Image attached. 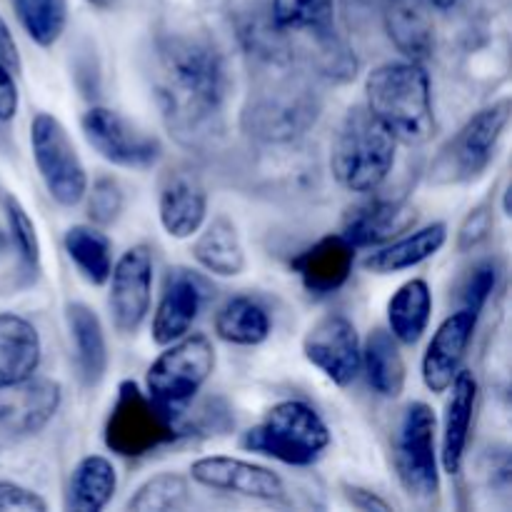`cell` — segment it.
<instances>
[{"mask_svg": "<svg viewBox=\"0 0 512 512\" xmlns=\"http://www.w3.org/2000/svg\"><path fill=\"white\" fill-rule=\"evenodd\" d=\"M153 85L170 135L203 145L223 130L230 70L218 45L198 33H170L155 45Z\"/></svg>", "mask_w": 512, "mask_h": 512, "instance_id": "1", "label": "cell"}, {"mask_svg": "<svg viewBox=\"0 0 512 512\" xmlns=\"http://www.w3.org/2000/svg\"><path fill=\"white\" fill-rule=\"evenodd\" d=\"M248 100L240 113L245 135L263 145H285L303 138L320 118V95L298 58L253 60Z\"/></svg>", "mask_w": 512, "mask_h": 512, "instance_id": "2", "label": "cell"}, {"mask_svg": "<svg viewBox=\"0 0 512 512\" xmlns=\"http://www.w3.org/2000/svg\"><path fill=\"white\" fill-rule=\"evenodd\" d=\"M365 105L398 143L420 145L435 130L433 88L423 63L403 58L370 70L365 78Z\"/></svg>", "mask_w": 512, "mask_h": 512, "instance_id": "3", "label": "cell"}, {"mask_svg": "<svg viewBox=\"0 0 512 512\" xmlns=\"http://www.w3.org/2000/svg\"><path fill=\"white\" fill-rule=\"evenodd\" d=\"M398 140L375 118L368 105H355L333 135L330 173L350 193L370 195L393 173Z\"/></svg>", "mask_w": 512, "mask_h": 512, "instance_id": "4", "label": "cell"}, {"mask_svg": "<svg viewBox=\"0 0 512 512\" xmlns=\"http://www.w3.org/2000/svg\"><path fill=\"white\" fill-rule=\"evenodd\" d=\"M240 448L265 455L283 465L308 468L330 448V430L313 405L283 400L240 438Z\"/></svg>", "mask_w": 512, "mask_h": 512, "instance_id": "5", "label": "cell"}, {"mask_svg": "<svg viewBox=\"0 0 512 512\" xmlns=\"http://www.w3.org/2000/svg\"><path fill=\"white\" fill-rule=\"evenodd\" d=\"M178 415L155 403L135 380L118 385V398L103 428L105 448L120 458H145L163 445L183 438Z\"/></svg>", "mask_w": 512, "mask_h": 512, "instance_id": "6", "label": "cell"}, {"mask_svg": "<svg viewBox=\"0 0 512 512\" xmlns=\"http://www.w3.org/2000/svg\"><path fill=\"white\" fill-rule=\"evenodd\" d=\"M510 113V98H500L478 110L453 138L440 145L428 168L430 183L448 188L478 180L498 153L500 140L510 125Z\"/></svg>", "mask_w": 512, "mask_h": 512, "instance_id": "7", "label": "cell"}, {"mask_svg": "<svg viewBox=\"0 0 512 512\" xmlns=\"http://www.w3.org/2000/svg\"><path fill=\"white\" fill-rule=\"evenodd\" d=\"M215 370V348L208 335L185 333L165 345L145 375V393L178 415L200 393Z\"/></svg>", "mask_w": 512, "mask_h": 512, "instance_id": "8", "label": "cell"}, {"mask_svg": "<svg viewBox=\"0 0 512 512\" xmlns=\"http://www.w3.org/2000/svg\"><path fill=\"white\" fill-rule=\"evenodd\" d=\"M393 460L400 485L410 498L423 500V503L438 498V420L430 405L415 400L400 413L393 440Z\"/></svg>", "mask_w": 512, "mask_h": 512, "instance_id": "9", "label": "cell"}, {"mask_svg": "<svg viewBox=\"0 0 512 512\" xmlns=\"http://www.w3.org/2000/svg\"><path fill=\"white\" fill-rule=\"evenodd\" d=\"M30 148L50 198L63 208H75L83 203L88 173L75 143L70 140L68 128L55 115L38 113L30 120Z\"/></svg>", "mask_w": 512, "mask_h": 512, "instance_id": "10", "label": "cell"}, {"mask_svg": "<svg viewBox=\"0 0 512 512\" xmlns=\"http://www.w3.org/2000/svg\"><path fill=\"white\" fill-rule=\"evenodd\" d=\"M80 128L90 148L118 168H153L163 158V143L158 135L148 133L123 113L105 105L85 110Z\"/></svg>", "mask_w": 512, "mask_h": 512, "instance_id": "11", "label": "cell"}, {"mask_svg": "<svg viewBox=\"0 0 512 512\" xmlns=\"http://www.w3.org/2000/svg\"><path fill=\"white\" fill-rule=\"evenodd\" d=\"M153 250L133 245L113 265L108 278V308L118 333L135 335L145 323L153 300Z\"/></svg>", "mask_w": 512, "mask_h": 512, "instance_id": "12", "label": "cell"}, {"mask_svg": "<svg viewBox=\"0 0 512 512\" xmlns=\"http://www.w3.org/2000/svg\"><path fill=\"white\" fill-rule=\"evenodd\" d=\"M360 335L343 313H328L310 325L303 338V355L313 368L338 388H348L360 375Z\"/></svg>", "mask_w": 512, "mask_h": 512, "instance_id": "13", "label": "cell"}, {"mask_svg": "<svg viewBox=\"0 0 512 512\" xmlns=\"http://www.w3.org/2000/svg\"><path fill=\"white\" fill-rule=\"evenodd\" d=\"M190 478L213 493L243 495V498L280 503L288 498V485L273 468L230 455H208L190 465Z\"/></svg>", "mask_w": 512, "mask_h": 512, "instance_id": "14", "label": "cell"}, {"mask_svg": "<svg viewBox=\"0 0 512 512\" xmlns=\"http://www.w3.org/2000/svg\"><path fill=\"white\" fill-rule=\"evenodd\" d=\"M158 218L175 240L193 238L208 218V188L190 165H170L158 178Z\"/></svg>", "mask_w": 512, "mask_h": 512, "instance_id": "15", "label": "cell"}, {"mask_svg": "<svg viewBox=\"0 0 512 512\" xmlns=\"http://www.w3.org/2000/svg\"><path fill=\"white\" fill-rule=\"evenodd\" d=\"M63 388L50 378H28L0 390V433L10 438L38 435L58 415Z\"/></svg>", "mask_w": 512, "mask_h": 512, "instance_id": "16", "label": "cell"}, {"mask_svg": "<svg viewBox=\"0 0 512 512\" xmlns=\"http://www.w3.org/2000/svg\"><path fill=\"white\" fill-rule=\"evenodd\" d=\"M205 295H208L205 280L195 270H170L168 278H165L160 303L155 308L153 325H150V338H153V343L165 348V345L175 343L185 333H190L193 323L198 320L200 310H203Z\"/></svg>", "mask_w": 512, "mask_h": 512, "instance_id": "17", "label": "cell"}, {"mask_svg": "<svg viewBox=\"0 0 512 512\" xmlns=\"http://www.w3.org/2000/svg\"><path fill=\"white\" fill-rule=\"evenodd\" d=\"M478 318L480 315L473 310L460 308L438 325L423 355V383L430 393H445L460 373L478 328Z\"/></svg>", "mask_w": 512, "mask_h": 512, "instance_id": "18", "label": "cell"}, {"mask_svg": "<svg viewBox=\"0 0 512 512\" xmlns=\"http://www.w3.org/2000/svg\"><path fill=\"white\" fill-rule=\"evenodd\" d=\"M418 210L400 198H368L353 205L343 218V238L358 248H378L413 230Z\"/></svg>", "mask_w": 512, "mask_h": 512, "instance_id": "19", "label": "cell"}, {"mask_svg": "<svg viewBox=\"0 0 512 512\" xmlns=\"http://www.w3.org/2000/svg\"><path fill=\"white\" fill-rule=\"evenodd\" d=\"M355 268V248L340 233L323 235L290 260V270L310 295H333L350 280Z\"/></svg>", "mask_w": 512, "mask_h": 512, "instance_id": "20", "label": "cell"}, {"mask_svg": "<svg viewBox=\"0 0 512 512\" xmlns=\"http://www.w3.org/2000/svg\"><path fill=\"white\" fill-rule=\"evenodd\" d=\"M445 393L448 403H445L443 435H440V465L448 475H458L463 470L475 405H478V378L473 370L460 368Z\"/></svg>", "mask_w": 512, "mask_h": 512, "instance_id": "21", "label": "cell"}, {"mask_svg": "<svg viewBox=\"0 0 512 512\" xmlns=\"http://www.w3.org/2000/svg\"><path fill=\"white\" fill-rule=\"evenodd\" d=\"M383 23L390 43L405 60L425 63L435 50V23L423 0H385Z\"/></svg>", "mask_w": 512, "mask_h": 512, "instance_id": "22", "label": "cell"}, {"mask_svg": "<svg viewBox=\"0 0 512 512\" xmlns=\"http://www.w3.org/2000/svg\"><path fill=\"white\" fill-rule=\"evenodd\" d=\"M43 360L40 333L28 318L0 313V390L33 378Z\"/></svg>", "mask_w": 512, "mask_h": 512, "instance_id": "23", "label": "cell"}, {"mask_svg": "<svg viewBox=\"0 0 512 512\" xmlns=\"http://www.w3.org/2000/svg\"><path fill=\"white\" fill-rule=\"evenodd\" d=\"M445 243H448V225L438 220V223H430L425 228L413 230V233L408 230L390 243L378 245L363 260V268L375 275L403 273V270L418 268L420 263L438 255Z\"/></svg>", "mask_w": 512, "mask_h": 512, "instance_id": "24", "label": "cell"}, {"mask_svg": "<svg viewBox=\"0 0 512 512\" xmlns=\"http://www.w3.org/2000/svg\"><path fill=\"white\" fill-rule=\"evenodd\" d=\"M70 338H73L75 365L85 388H98L108 373V340L98 313L85 303H70L65 308Z\"/></svg>", "mask_w": 512, "mask_h": 512, "instance_id": "25", "label": "cell"}, {"mask_svg": "<svg viewBox=\"0 0 512 512\" xmlns=\"http://www.w3.org/2000/svg\"><path fill=\"white\" fill-rule=\"evenodd\" d=\"M190 253L200 268L218 278H238L248 268L243 238L228 215H215L208 225L203 223Z\"/></svg>", "mask_w": 512, "mask_h": 512, "instance_id": "26", "label": "cell"}, {"mask_svg": "<svg viewBox=\"0 0 512 512\" xmlns=\"http://www.w3.org/2000/svg\"><path fill=\"white\" fill-rule=\"evenodd\" d=\"M360 373H365L368 385L380 398L395 400L403 395L408 368L400 353V343L390 330L375 328L360 348Z\"/></svg>", "mask_w": 512, "mask_h": 512, "instance_id": "27", "label": "cell"}, {"mask_svg": "<svg viewBox=\"0 0 512 512\" xmlns=\"http://www.w3.org/2000/svg\"><path fill=\"white\" fill-rule=\"evenodd\" d=\"M433 318V293L423 278L400 285L388 300L390 335L400 345H418Z\"/></svg>", "mask_w": 512, "mask_h": 512, "instance_id": "28", "label": "cell"}, {"mask_svg": "<svg viewBox=\"0 0 512 512\" xmlns=\"http://www.w3.org/2000/svg\"><path fill=\"white\" fill-rule=\"evenodd\" d=\"M115 490H118L115 465L103 455H85L70 473L65 508L75 512H100L108 508Z\"/></svg>", "mask_w": 512, "mask_h": 512, "instance_id": "29", "label": "cell"}, {"mask_svg": "<svg viewBox=\"0 0 512 512\" xmlns=\"http://www.w3.org/2000/svg\"><path fill=\"white\" fill-rule=\"evenodd\" d=\"M215 335L230 345L240 348H255L270 338V315L263 303L250 295H235L228 298L215 313Z\"/></svg>", "mask_w": 512, "mask_h": 512, "instance_id": "30", "label": "cell"}, {"mask_svg": "<svg viewBox=\"0 0 512 512\" xmlns=\"http://www.w3.org/2000/svg\"><path fill=\"white\" fill-rule=\"evenodd\" d=\"M70 263L90 285H105L113 270V243L98 225H73L63 238Z\"/></svg>", "mask_w": 512, "mask_h": 512, "instance_id": "31", "label": "cell"}, {"mask_svg": "<svg viewBox=\"0 0 512 512\" xmlns=\"http://www.w3.org/2000/svg\"><path fill=\"white\" fill-rule=\"evenodd\" d=\"M268 13L288 35H318L335 28V0H270Z\"/></svg>", "mask_w": 512, "mask_h": 512, "instance_id": "32", "label": "cell"}, {"mask_svg": "<svg viewBox=\"0 0 512 512\" xmlns=\"http://www.w3.org/2000/svg\"><path fill=\"white\" fill-rule=\"evenodd\" d=\"M15 18L40 48H53L68 25V0H10Z\"/></svg>", "mask_w": 512, "mask_h": 512, "instance_id": "33", "label": "cell"}, {"mask_svg": "<svg viewBox=\"0 0 512 512\" xmlns=\"http://www.w3.org/2000/svg\"><path fill=\"white\" fill-rule=\"evenodd\" d=\"M190 503L188 478L180 473H158L145 480L125 508L133 512H175Z\"/></svg>", "mask_w": 512, "mask_h": 512, "instance_id": "34", "label": "cell"}, {"mask_svg": "<svg viewBox=\"0 0 512 512\" xmlns=\"http://www.w3.org/2000/svg\"><path fill=\"white\" fill-rule=\"evenodd\" d=\"M3 210H5V220H8L10 240H13L20 260H23L30 270H38L40 268V238H38V230H35L33 218H30L28 210L23 208V203H20L18 198H13V195H5Z\"/></svg>", "mask_w": 512, "mask_h": 512, "instance_id": "35", "label": "cell"}, {"mask_svg": "<svg viewBox=\"0 0 512 512\" xmlns=\"http://www.w3.org/2000/svg\"><path fill=\"white\" fill-rule=\"evenodd\" d=\"M500 273H503V270H500L498 260H480V263H475L473 268L468 270V275L460 280V308H468L478 315L483 313V308L488 305V300L493 298L495 288H498Z\"/></svg>", "mask_w": 512, "mask_h": 512, "instance_id": "36", "label": "cell"}, {"mask_svg": "<svg viewBox=\"0 0 512 512\" xmlns=\"http://www.w3.org/2000/svg\"><path fill=\"white\" fill-rule=\"evenodd\" d=\"M83 200H88V218L93 220V225H98V228L113 225L125 208L123 185L115 178H110V175H100L93 183V188L88 185Z\"/></svg>", "mask_w": 512, "mask_h": 512, "instance_id": "37", "label": "cell"}, {"mask_svg": "<svg viewBox=\"0 0 512 512\" xmlns=\"http://www.w3.org/2000/svg\"><path fill=\"white\" fill-rule=\"evenodd\" d=\"M490 233H493V203H490V200H483L478 208H473L465 215L463 225H460L458 230L455 248H458L460 253H470V250L480 248V245L490 238Z\"/></svg>", "mask_w": 512, "mask_h": 512, "instance_id": "38", "label": "cell"}, {"mask_svg": "<svg viewBox=\"0 0 512 512\" xmlns=\"http://www.w3.org/2000/svg\"><path fill=\"white\" fill-rule=\"evenodd\" d=\"M0 510H23V512H45L48 503L40 498V493L25 488V485L0 480Z\"/></svg>", "mask_w": 512, "mask_h": 512, "instance_id": "39", "label": "cell"}, {"mask_svg": "<svg viewBox=\"0 0 512 512\" xmlns=\"http://www.w3.org/2000/svg\"><path fill=\"white\" fill-rule=\"evenodd\" d=\"M343 495L353 508L365 510V512H385V510H393V503H388L385 498H380L378 493L368 488H360V485H350L343 483Z\"/></svg>", "mask_w": 512, "mask_h": 512, "instance_id": "40", "label": "cell"}, {"mask_svg": "<svg viewBox=\"0 0 512 512\" xmlns=\"http://www.w3.org/2000/svg\"><path fill=\"white\" fill-rule=\"evenodd\" d=\"M20 95L15 85V75L5 65H0V120H13L18 113Z\"/></svg>", "mask_w": 512, "mask_h": 512, "instance_id": "41", "label": "cell"}, {"mask_svg": "<svg viewBox=\"0 0 512 512\" xmlns=\"http://www.w3.org/2000/svg\"><path fill=\"white\" fill-rule=\"evenodd\" d=\"M0 65H5V68H8L13 75H18L20 70H23V60H20L18 43H15L13 33H10V28H8V23L3 20V15H0Z\"/></svg>", "mask_w": 512, "mask_h": 512, "instance_id": "42", "label": "cell"}, {"mask_svg": "<svg viewBox=\"0 0 512 512\" xmlns=\"http://www.w3.org/2000/svg\"><path fill=\"white\" fill-rule=\"evenodd\" d=\"M428 5H433V8H440V10H450L458 5V0H425Z\"/></svg>", "mask_w": 512, "mask_h": 512, "instance_id": "43", "label": "cell"}, {"mask_svg": "<svg viewBox=\"0 0 512 512\" xmlns=\"http://www.w3.org/2000/svg\"><path fill=\"white\" fill-rule=\"evenodd\" d=\"M85 3L93 5V8H98V10H110L115 3H118V0H85Z\"/></svg>", "mask_w": 512, "mask_h": 512, "instance_id": "44", "label": "cell"}, {"mask_svg": "<svg viewBox=\"0 0 512 512\" xmlns=\"http://www.w3.org/2000/svg\"><path fill=\"white\" fill-rule=\"evenodd\" d=\"M3 250H5V233L0 230V253H3Z\"/></svg>", "mask_w": 512, "mask_h": 512, "instance_id": "45", "label": "cell"}]
</instances>
